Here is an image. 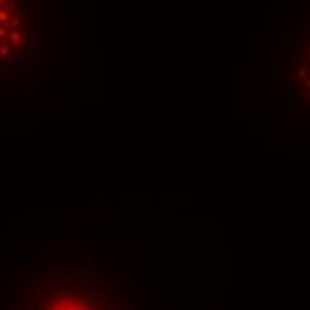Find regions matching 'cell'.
<instances>
[{
    "label": "cell",
    "mask_w": 310,
    "mask_h": 310,
    "mask_svg": "<svg viewBox=\"0 0 310 310\" xmlns=\"http://www.w3.org/2000/svg\"><path fill=\"white\" fill-rule=\"evenodd\" d=\"M0 54H2V55L9 54V48H7V46H2V48H0Z\"/></svg>",
    "instance_id": "cell-1"
},
{
    "label": "cell",
    "mask_w": 310,
    "mask_h": 310,
    "mask_svg": "<svg viewBox=\"0 0 310 310\" xmlns=\"http://www.w3.org/2000/svg\"><path fill=\"white\" fill-rule=\"evenodd\" d=\"M13 41H14V43H18V41H20V36H18L16 32H13Z\"/></svg>",
    "instance_id": "cell-2"
},
{
    "label": "cell",
    "mask_w": 310,
    "mask_h": 310,
    "mask_svg": "<svg viewBox=\"0 0 310 310\" xmlns=\"http://www.w3.org/2000/svg\"><path fill=\"white\" fill-rule=\"evenodd\" d=\"M308 98H310V93H308Z\"/></svg>",
    "instance_id": "cell-4"
},
{
    "label": "cell",
    "mask_w": 310,
    "mask_h": 310,
    "mask_svg": "<svg viewBox=\"0 0 310 310\" xmlns=\"http://www.w3.org/2000/svg\"><path fill=\"white\" fill-rule=\"evenodd\" d=\"M308 59H310V50H308Z\"/></svg>",
    "instance_id": "cell-3"
}]
</instances>
